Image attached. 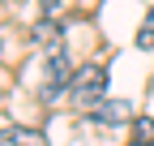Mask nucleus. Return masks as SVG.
Masks as SVG:
<instances>
[{
    "label": "nucleus",
    "mask_w": 154,
    "mask_h": 146,
    "mask_svg": "<svg viewBox=\"0 0 154 146\" xmlns=\"http://www.w3.org/2000/svg\"><path fill=\"white\" fill-rule=\"evenodd\" d=\"M69 99H73V107H82V112L90 116L94 107L107 99V73H103V65H82L77 69L73 82H69Z\"/></svg>",
    "instance_id": "nucleus-1"
},
{
    "label": "nucleus",
    "mask_w": 154,
    "mask_h": 146,
    "mask_svg": "<svg viewBox=\"0 0 154 146\" xmlns=\"http://www.w3.org/2000/svg\"><path fill=\"white\" fill-rule=\"evenodd\" d=\"M38 73H43V82H38V99H47V103H51L56 95H60V90H69V82H73V60L64 56L60 47H56L51 56H47V65L38 69Z\"/></svg>",
    "instance_id": "nucleus-2"
},
{
    "label": "nucleus",
    "mask_w": 154,
    "mask_h": 146,
    "mask_svg": "<svg viewBox=\"0 0 154 146\" xmlns=\"http://www.w3.org/2000/svg\"><path fill=\"white\" fill-rule=\"evenodd\" d=\"M128 116H133V107H128L124 99H103V103L90 112V120H99V125H120V120H128Z\"/></svg>",
    "instance_id": "nucleus-3"
},
{
    "label": "nucleus",
    "mask_w": 154,
    "mask_h": 146,
    "mask_svg": "<svg viewBox=\"0 0 154 146\" xmlns=\"http://www.w3.org/2000/svg\"><path fill=\"white\" fill-rule=\"evenodd\" d=\"M0 146H43V133H34V129H5L0 133Z\"/></svg>",
    "instance_id": "nucleus-4"
},
{
    "label": "nucleus",
    "mask_w": 154,
    "mask_h": 146,
    "mask_svg": "<svg viewBox=\"0 0 154 146\" xmlns=\"http://www.w3.org/2000/svg\"><path fill=\"white\" fill-rule=\"evenodd\" d=\"M133 142H150V146H154V116L133 120Z\"/></svg>",
    "instance_id": "nucleus-5"
},
{
    "label": "nucleus",
    "mask_w": 154,
    "mask_h": 146,
    "mask_svg": "<svg viewBox=\"0 0 154 146\" xmlns=\"http://www.w3.org/2000/svg\"><path fill=\"white\" fill-rule=\"evenodd\" d=\"M137 47H154V9L146 13V22H141V30H137Z\"/></svg>",
    "instance_id": "nucleus-6"
},
{
    "label": "nucleus",
    "mask_w": 154,
    "mask_h": 146,
    "mask_svg": "<svg viewBox=\"0 0 154 146\" xmlns=\"http://www.w3.org/2000/svg\"><path fill=\"white\" fill-rule=\"evenodd\" d=\"M34 39H38V43H56V39H60L56 22H38V26H34Z\"/></svg>",
    "instance_id": "nucleus-7"
},
{
    "label": "nucleus",
    "mask_w": 154,
    "mask_h": 146,
    "mask_svg": "<svg viewBox=\"0 0 154 146\" xmlns=\"http://www.w3.org/2000/svg\"><path fill=\"white\" fill-rule=\"evenodd\" d=\"M128 146H150V142H128Z\"/></svg>",
    "instance_id": "nucleus-8"
}]
</instances>
